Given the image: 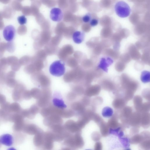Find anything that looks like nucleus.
I'll use <instances>...</instances> for the list:
<instances>
[{
  "label": "nucleus",
  "mask_w": 150,
  "mask_h": 150,
  "mask_svg": "<svg viewBox=\"0 0 150 150\" xmlns=\"http://www.w3.org/2000/svg\"><path fill=\"white\" fill-rule=\"evenodd\" d=\"M113 110L109 107H106L103 109L102 114L103 117L105 118H109L113 115Z\"/></svg>",
  "instance_id": "obj_9"
},
{
  "label": "nucleus",
  "mask_w": 150,
  "mask_h": 150,
  "mask_svg": "<svg viewBox=\"0 0 150 150\" xmlns=\"http://www.w3.org/2000/svg\"><path fill=\"white\" fill-rule=\"evenodd\" d=\"M15 34V28L12 25L6 26L3 31V35L4 38L8 42H10L13 40Z\"/></svg>",
  "instance_id": "obj_3"
},
{
  "label": "nucleus",
  "mask_w": 150,
  "mask_h": 150,
  "mask_svg": "<svg viewBox=\"0 0 150 150\" xmlns=\"http://www.w3.org/2000/svg\"><path fill=\"white\" fill-rule=\"evenodd\" d=\"M10 103L6 101L0 105L1 109L5 111L10 113L9 112V108L10 105Z\"/></svg>",
  "instance_id": "obj_14"
},
{
  "label": "nucleus",
  "mask_w": 150,
  "mask_h": 150,
  "mask_svg": "<svg viewBox=\"0 0 150 150\" xmlns=\"http://www.w3.org/2000/svg\"><path fill=\"white\" fill-rule=\"evenodd\" d=\"M12 97L14 101H20L23 97L22 94L13 91L12 94Z\"/></svg>",
  "instance_id": "obj_13"
},
{
  "label": "nucleus",
  "mask_w": 150,
  "mask_h": 150,
  "mask_svg": "<svg viewBox=\"0 0 150 150\" xmlns=\"http://www.w3.org/2000/svg\"><path fill=\"white\" fill-rule=\"evenodd\" d=\"M6 98L4 95L0 94V104L6 102Z\"/></svg>",
  "instance_id": "obj_21"
},
{
  "label": "nucleus",
  "mask_w": 150,
  "mask_h": 150,
  "mask_svg": "<svg viewBox=\"0 0 150 150\" xmlns=\"http://www.w3.org/2000/svg\"><path fill=\"white\" fill-rule=\"evenodd\" d=\"M65 71V64L61 60H58L53 62L50 65L49 71L53 76L60 77L63 76Z\"/></svg>",
  "instance_id": "obj_1"
},
{
  "label": "nucleus",
  "mask_w": 150,
  "mask_h": 150,
  "mask_svg": "<svg viewBox=\"0 0 150 150\" xmlns=\"http://www.w3.org/2000/svg\"><path fill=\"white\" fill-rule=\"evenodd\" d=\"M6 75L3 71L0 74V84H4L6 83Z\"/></svg>",
  "instance_id": "obj_15"
},
{
  "label": "nucleus",
  "mask_w": 150,
  "mask_h": 150,
  "mask_svg": "<svg viewBox=\"0 0 150 150\" xmlns=\"http://www.w3.org/2000/svg\"><path fill=\"white\" fill-rule=\"evenodd\" d=\"M19 23L21 25L26 24L27 22V19L24 15L19 17L17 19Z\"/></svg>",
  "instance_id": "obj_16"
},
{
  "label": "nucleus",
  "mask_w": 150,
  "mask_h": 150,
  "mask_svg": "<svg viewBox=\"0 0 150 150\" xmlns=\"http://www.w3.org/2000/svg\"><path fill=\"white\" fill-rule=\"evenodd\" d=\"M3 70L2 69L1 67H0V74H1L2 72L3 71Z\"/></svg>",
  "instance_id": "obj_23"
},
{
  "label": "nucleus",
  "mask_w": 150,
  "mask_h": 150,
  "mask_svg": "<svg viewBox=\"0 0 150 150\" xmlns=\"http://www.w3.org/2000/svg\"><path fill=\"white\" fill-rule=\"evenodd\" d=\"M115 9L117 15L122 18L128 17L131 12L130 6L127 3L123 1L117 2L115 6Z\"/></svg>",
  "instance_id": "obj_2"
},
{
  "label": "nucleus",
  "mask_w": 150,
  "mask_h": 150,
  "mask_svg": "<svg viewBox=\"0 0 150 150\" xmlns=\"http://www.w3.org/2000/svg\"><path fill=\"white\" fill-rule=\"evenodd\" d=\"M22 110L19 104L17 102H14L10 104L9 108L10 113L19 114Z\"/></svg>",
  "instance_id": "obj_8"
},
{
  "label": "nucleus",
  "mask_w": 150,
  "mask_h": 150,
  "mask_svg": "<svg viewBox=\"0 0 150 150\" xmlns=\"http://www.w3.org/2000/svg\"><path fill=\"white\" fill-rule=\"evenodd\" d=\"M140 79L144 83H147L150 81V72L147 71H143L141 74Z\"/></svg>",
  "instance_id": "obj_11"
},
{
  "label": "nucleus",
  "mask_w": 150,
  "mask_h": 150,
  "mask_svg": "<svg viewBox=\"0 0 150 150\" xmlns=\"http://www.w3.org/2000/svg\"><path fill=\"white\" fill-rule=\"evenodd\" d=\"M15 76L16 73L13 71L8 72L6 75V79L15 78Z\"/></svg>",
  "instance_id": "obj_17"
},
{
  "label": "nucleus",
  "mask_w": 150,
  "mask_h": 150,
  "mask_svg": "<svg viewBox=\"0 0 150 150\" xmlns=\"http://www.w3.org/2000/svg\"><path fill=\"white\" fill-rule=\"evenodd\" d=\"M7 150H17L15 148L11 147L9 148H8Z\"/></svg>",
  "instance_id": "obj_22"
},
{
  "label": "nucleus",
  "mask_w": 150,
  "mask_h": 150,
  "mask_svg": "<svg viewBox=\"0 0 150 150\" xmlns=\"http://www.w3.org/2000/svg\"><path fill=\"white\" fill-rule=\"evenodd\" d=\"M13 143L14 138L12 135L6 134L0 136V144L10 147L12 146Z\"/></svg>",
  "instance_id": "obj_6"
},
{
  "label": "nucleus",
  "mask_w": 150,
  "mask_h": 150,
  "mask_svg": "<svg viewBox=\"0 0 150 150\" xmlns=\"http://www.w3.org/2000/svg\"><path fill=\"white\" fill-rule=\"evenodd\" d=\"M6 83L8 87L10 88H15L18 84L15 78L6 79Z\"/></svg>",
  "instance_id": "obj_12"
},
{
  "label": "nucleus",
  "mask_w": 150,
  "mask_h": 150,
  "mask_svg": "<svg viewBox=\"0 0 150 150\" xmlns=\"http://www.w3.org/2000/svg\"><path fill=\"white\" fill-rule=\"evenodd\" d=\"M83 20L85 23L90 22L92 19V17L91 15L88 13L87 14L83 17Z\"/></svg>",
  "instance_id": "obj_19"
},
{
  "label": "nucleus",
  "mask_w": 150,
  "mask_h": 150,
  "mask_svg": "<svg viewBox=\"0 0 150 150\" xmlns=\"http://www.w3.org/2000/svg\"><path fill=\"white\" fill-rule=\"evenodd\" d=\"M53 101L54 105L59 108L64 109L67 107L64 101L61 99L55 98L53 99Z\"/></svg>",
  "instance_id": "obj_10"
},
{
  "label": "nucleus",
  "mask_w": 150,
  "mask_h": 150,
  "mask_svg": "<svg viewBox=\"0 0 150 150\" xmlns=\"http://www.w3.org/2000/svg\"><path fill=\"white\" fill-rule=\"evenodd\" d=\"M21 67V65L18 62L11 65V68L12 70L15 72L18 71Z\"/></svg>",
  "instance_id": "obj_18"
},
{
  "label": "nucleus",
  "mask_w": 150,
  "mask_h": 150,
  "mask_svg": "<svg viewBox=\"0 0 150 150\" xmlns=\"http://www.w3.org/2000/svg\"><path fill=\"white\" fill-rule=\"evenodd\" d=\"M99 21L97 19H92L90 22V24L92 26H96L98 24Z\"/></svg>",
  "instance_id": "obj_20"
},
{
  "label": "nucleus",
  "mask_w": 150,
  "mask_h": 150,
  "mask_svg": "<svg viewBox=\"0 0 150 150\" xmlns=\"http://www.w3.org/2000/svg\"><path fill=\"white\" fill-rule=\"evenodd\" d=\"M90 150L87 149V150Z\"/></svg>",
  "instance_id": "obj_24"
},
{
  "label": "nucleus",
  "mask_w": 150,
  "mask_h": 150,
  "mask_svg": "<svg viewBox=\"0 0 150 150\" xmlns=\"http://www.w3.org/2000/svg\"><path fill=\"white\" fill-rule=\"evenodd\" d=\"M113 62V60L109 57H103L100 59L98 67L107 72L108 67Z\"/></svg>",
  "instance_id": "obj_4"
},
{
  "label": "nucleus",
  "mask_w": 150,
  "mask_h": 150,
  "mask_svg": "<svg viewBox=\"0 0 150 150\" xmlns=\"http://www.w3.org/2000/svg\"><path fill=\"white\" fill-rule=\"evenodd\" d=\"M85 38V33L81 31H75L72 35V39L75 43L79 44L81 43Z\"/></svg>",
  "instance_id": "obj_7"
},
{
  "label": "nucleus",
  "mask_w": 150,
  "mask_h": 150,
  "mask_svg": "<svg viewBox=\"0 0 150 150\" xmlns=\"http://www.w3.org/2000/svg\"><path fill=\"white\" fill-rule=\"evenodd\" d=\"M50 17L54 22L60 21L63 17V14L62 10L58 8H53L50 11Z\"/></svg>",
  "instance_id": "obj_5"
}]
</instances>
